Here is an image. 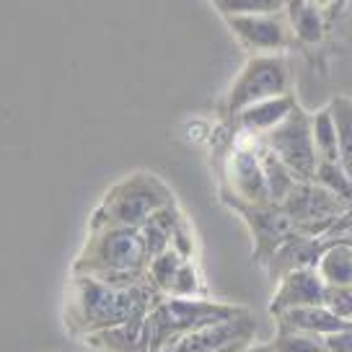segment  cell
<instances>
[{
  "label": "cell",
  "instance_id": "cell-1",
  "mask_svg": "<svg viewBox=\"0 0 352 352\" xmlns=\"http://www.w3.org/2000/svg\"><path fill=\"white\" fill-rule=\"evenodd\" d=\"M161 300V293L148 280L140 285H111L94 275H78L73 287V321L78 329L96 334L127 324L132 319L148 316V311Z\"/></svg>",
  "mask_w": 352,
  "mask_h": 352
},
{
  "label": "cell",
  "instance_id": "cell-2",
  "mask_svg": "<svg viewBox=\"0 0 352 352\" xmlns=\"http://www.w3.org/2000/svg\"><path fill=\"white\" fill-rule=\"evenodd\" d=\"M148 262L151 254L145 249L140 228H91L83 254L78 256V275H94L107 280L111 285H140L148 280Z\"/></svg>",
  "mask_w": 352,
  "mask_h": 352
},
{
  "label": "cell",
  "instance_id": "cell-3",
  "mask_svg": "<svg viewBox=\"0 0 352 352\" xmlns=\"http://www.w3.org/2000/svg\"><path fill=\"white\" fill-rule=\"evenodd\" d=\"M174 205V197L164 182L153 174H132L107 192L104 202L91 218V228H143L155 212Z\"/></svg>",
  "mask_w": 352,
  "mask_h": 352
},
{
  "label": "cell",
  "instance_id": "cell-4",
  "mask_svg": "<svg viewBox=\"0 0 352 352\" xmlns=\"http://www.w3.org/2000/svg\"><path fill=\"white\" fill-rule=\"evenodd\" d=\"M241 314L243 308L212 303V300H202V298L161 296V300L145 316L148 347H151V352H161L171 342L182 340L189 331L233 319V316H241Z\"/></svg>",
  "mask_w": 352,
  "mask_h": 352
},
{
  "label": "cell",
  "instance_id": "cell-5",
  "mask_svg": "<svg viewBox=\"0 0 352 352\" xmlns=\"http://www.w3.org/2000/svg\"><path fill=\"white\" fill-rule=\"evenodd\" d=\"M290 94V70L280 55H254L246 60L241 73L236 76L226 107L233 117L256 101L275 99Z\"/></svg>",
  "mask_w": 352,
  "mask_h": 352
},
{
  "label": "cell",
  "instance_id": "cell-6",
  "mask_svg": "<svg viewBox=\"0 0 352 352\" xmlns=\"http://www.w3.org/2000/svg\"><path fill=\"white\" fill-rule=\"evenodd\" d=\"M280 205L287 212V218L293 220L296 231L306 236L331 231L342 215L350 210L344 199L337 197L331 189L321 187L319 182H298Z\"/></svg>",
  "mask_w": 352,
  "mask_h": 352
},
{
  "label": "cell",
  "instance_id": "cell-7",
  "mask_svg": "<svg viewBox=\"0 0 352 352\" xmlns=\"http://www.w3.org/2000/svg\"><path fill=\"white\" fill-rule=\"evenodd\" d=\"M283 164L300 179V182H316L319 171V153L314 145V132H311V114L296 107L280 127L259 138Z\"/></svg>",
  "mask_w": 352,
  "mask_h": 352
},
{
  "label": "cell",
  "instance_id": "cell-8",
  "mask_svg": "<svg viewBox=\"0 0 352 352\" xmlns=\"http://www.w3.org/2000/svg\"><path fill=\"white\" fill-rule=\"evenodd\" d=\"M228 205L241 212L249 228L254 233V241H256V259H272V254L283 246V243L296 233L293 220L287 218V212L283 210V205L277 202H262V205H254V202H243L239 197H226Z\"/></svg>",
  "mask_w": 352,
  "mask_h": 352
},
{
  "label": "cell",
  "instance_id": "cell-9",
  "mask_svg": "<svg viewBox=\"0 0 352 352\" xmlns=\"http://www.w3.org/2000/svg\"><path fill=\"white\" fill-rule=\"evenodd\" d=\"M287 13H264V16H228L226 23L239 42L254 55H277L287 47Z\"/></svg>",
  "mask_w": 352,
  "mask_h": 352
},
{
  "label": "cell",
  "instance_id": "cell-10",
  "mask_svg": "<svg viewBox=\"0 0 352 352\" xmlns=\"http://www.w3.org/2000/svg\"><path fill=\"white\" fill-rule=\"evenodd\" d=\"M252 334L254 319L243 311L241 316H233V319L218 321V324H210V327L189 331L182 340L171 342L161 352H218L223 347H228V344H236V342H249Z\"/></svg>",
  "mask_w": 352,
  "mask_h": 352
},
{
  "label": "cell",
  "instance_id": "cell-11",
  "mask_svg": "<svg viewBox=\"0 0 352 352\" xmlns=\"http://www.w3.org/2000/svg\"><path fill=\"white\" fill-rule=\"evenodd\" d=\"M324 293H327V283L321 280L316 267H300V270H293L280 277V285L272 296L270 311H272V316H277V314H285L293 308L324 306Z\"/></svg>",
  "mask_w": 352,
  "mask_h": 352
},
{
  "label": "cell",
  "instance_id": "cell-12",
  "mask_svg": "<svg viewBox=\"0 0 352 352\" xmlns=\"http://www.w3.org/2000/svg\"><path fill=\"white\" fill-rule=\"evenodd\" d=\"M228 179H231V195L233 197L243 199V202H254V205H262V202H272L270 199V189L264 182L262 161L256 153V145L252 148H236L228 161Z\"/></svg>",
  "mask_w": 352,
  "mask_h": 352
},
{
  "label": "cell",
  "instance_id": "cell-13",
  "mask_svg": "<svg viewBox=\"0 0 352 352\" xmlns=\"http://www.w3.org/2000/svg\"><path fill=\"white\" fill-rule=\"evenodd\" d=\"M296 107L298 101L293 99V94H285V96L256 101L252 107H246V109H241L236 114V122H239V127L243 132H249L254 138H264V135H270L275 127H280L293 114Z\"/></svg>",
  "mask_w": 352,
  "mask_h": 352
},
{
  "label": "cell",
  "instance_id": "cell-14",
  "mask_svg": "<svg viewBox=\"0 0 352 352\" xmlns=\"http://www.w3.org/2000/svg\"><path fill=\"white\" fill-rule=\"evenodd\" d=\"M275 321L277 327H283V329L308 331V334H319V337H331L337 331L347 329V324H350V321L337 319L327 306L293 308V311H285V314H277Z\"/></svg>",
  "mask_w": 352,
  "mask_h": 352
},
{
  "label": "cell",
  "instance_id": "cell-15",
  "mask_svg": "<svg viewBox=\"0 0 352 352\" xmlns=\"http://www.w3.org/2000/svg\"><path fill=\"white\" fill-rule=\"evenodd\" d=\"M88 342L104 352H151L145 316L120 324V327H111V329H101L96 334H88Z\"/></svg>",
  "mask_w": 352,
  "mask_h": 352
},
{
  "label": "cell",
  "instance_id": "cell-16",
  "mask_svg": "<svg viewBox=\"0 0 352 352\" xmlns=\"http://www.w3.org/2000/svg\"><path fill=\"white\" fill-rule=\"evenodd\" d=\"M316 272L327 285H352V241H331L321 252Z\"/></svg>",
  "mask_w": 352,
  "mask_h": 352
},
{
  "label": "cell",
  "instance_id": "cell-17",
  "mask_svg": "<svg viewBox=\"0 0 352 352\" xmlns=\"http://www.w3.org/2000/svg\"><path fill=\"white\" fill-rule=\"evenodd\" d=\"M256 153H259V161H262V171H264L267 189H270V199L280 205V202L293 192V187H296L300 179H298V176L293 174V171H290V168H287V166L283 164V161H280L262 140L256 143Z\"/></svg>",
  "mask_w": 352,
  "mask_h": 352
},
{
  "label": "cell",
  "instance_id": "cell-18",
  "mask_svg": "<svg viewBox=\"0 0 352 352\" xmlns=\"http://www.w3.org/2000/svg\"><path fill=\"white\" fill-rule=\"evenodd\" d=\"M311 132H314V145H316V153H319V164H340L337 127H334V117H331L329 107L311 114Z\"/></svg>",
  "mask_w": 352,
  "mask_h": 352
},
{
  "label": "cell",
  "instance_id": "cell-19",
  "mask_svg": "<svg viewBox=\"0 0 352 352\" xmlns=\"http://www.w3.org/2000/svg\"><path fill=\"white\" fill-rule=\"evenodd\" d=\"M334 127H337V148H340V166L352 179V99L337 96L329 104Z\"/></svg>",
  "mask_w": 352,
  "mask_h": 352
},
{
  "label": "cell",
  "instance_id": "cell-20",
  "mask_svg": "<svg viewBox=\"0 0 352 352\" xmlns=\"http://www.w3.org/2000/svg\"><path fill=\"white\" fill-rule=\"evenodd\" d=\"M184 264V256L176 252V249H166L164 254L153 256L148 262V283L161 293V296H168L171 290V283H174L179 267Z\"/></svg>",
  "mask_w": 352,
  "mask_h": 352
},
{
  "label": "cell",
  "instance_id": "cell-21",
  "mask_svg": "<svg viewBox=\"0 0 352 352\" xmlns=\"http://www.w3.org/2000/svg\"><path fill=\"white\" fill-rule=\"evenodd\" d=\"M272 352H331V350L329 344H327V337L277 327V334L275 340H272Z\"/></svg>",
  "mask_w": 352,
  "mask_h": 352
},
{
  "label": "cell",
  "instance_id": "cell-22",
  "mask_svg": "<svg viewBox=\"0 0 352 352\" xmlns=\"http://www.w3.org/2000/svg\"><path fill=\"white\" fill-rule=\"evenodd\" d=\"M226 19L228 16H264L285 13V0H212Z\"/></svg>",
  "mask_w": 352,
  "mask_h": 352
},
{
  "label": "cell",
  "instance_id": "cell-23",
  "mask_svg": "<svg viewBox=\"0 0 352 352\" xmlns=\"http://www.w3.org/2000/svg\"><path fill=\"white\" fill-rule=\"evenodd\" d=\"M293 32L300 42L306 44H319L324 39V19H321V8L306 3L296 16H290Z\"/></svg>",
  "mask_w": 352,
  "mask_h": 352
},
{
  "label": "cell",
  "instance_id": "cell-24",
  "mask_svg": "<svg viewBox=\"0 0 352 352\" xmlns=\"http://www.w3.org/2000/svg\"><path fill=\"white\" fill-rule=\"evenodd\" d=\"M202 293V283H199V275H197V267L184 259V264L179 267V272H176L174 283H171V290H168V296H176V298H199Z\"/></svg>",
  "mask_w": 352,
  "mask_h": 352
},
{
  "label": "cell",
  "instance_id": "cell-25",
  "mask_svg": "<svg viewBox=\"0 0 352 352\" xmlns=\"http://www.w3.org/2000/svg\"><path fill=\"white\" fill-rule=\"evenodd\" d=\"M324 306L342 321H352V285H327Z\"/></svg>",
  "mask_w": 352,
  "mask_h": 352
},
{
  "label": "cell",
  "instance_id": "cell-26",
  "mask_svg": "<svg viewBox=\"0 0 352 352\" xmlns=\"http://www.w3.org/2000/svg\"><path fill=\"white\" fill-rule=\"evenodd\" d=\"M327 344H329L331 352H352V321L347 324V329L327 337Z\"/></svg>",
  "mask_w": 352,
  "mask_h": 352
},
{
  "label": "cell",
  "instance_id": "cell-27",
  "mask_svg": "<svg viewBox=\"0 0 352 352\" xmlns=\"http://www.w3.org/2000/svg\"><path fill=\"white\" fill-rule=\"evenodd\" d=\"M308 0H285V13H287V19H290V16H296L298 11H300V8H303V6H306Z\"/></svg>",
  "mask_w": 352,
  "mask_h": 352
},
{
  "label": "cell",
  "instance_id": "cell-28",
  "mask_svg": "<svg viewBox=\"0 0 352 352\" xmlns=\"http://www.w3.org/2000/svg\"><path fill=\"white\" fill-rule=\"evenodd\" d=\"M308 3H311V6H316V8H329V11H334L340 0H308Z\"/></svg>",
  "mask_w": 352,
  "mask_h": 352
},
{
  "label": "cell",
  "instance_id": "cell-29",
  "mask_svg": "<svg viewBox=\"0 0 352 352\" xmlns=\"http://www.w3.org/2000/svg\"><path fill=\"white\" fill-rule=\"evenodd\" d=\"M241 352H272V344H246Z\"/></svg>",
  "mask_w": 352,
  "mask_h": 352
},
{
  "label": "cell",
  "instance_id": "cell-30",
  "mask_svg": "<svg viewBox=\"0 0 352 352\" xmlns=\"http://www.w3.org/2000/svg\"><path fill=\"white\" fill-rule=\"evenodd\" d=\"M347 3H350V0H340V3H337V8H334V11H329V13H337V11H342V8H344V6H347Z\"/></svg>",
  "mask_w": 352,
  "mask_h": 352
}]
</instances>
